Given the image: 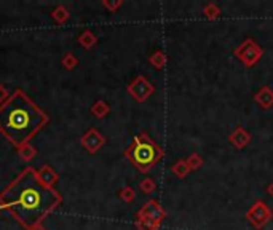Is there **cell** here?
Listing matches in <instances>:
<instances>
[{"label":"cell","instance_id":"8","mask_svg":"<svg viewBox=\"0 0 273 230\" xmlns=\"http://www.w3.org/2000/svg\"><path fill=\"white\" fill-rule=\"evenodd\" d=\"M79 43H80L85 50H90V48H93L94 45L97 43V37H96L93 32H91L90 29H85V30H83V32L79 35Z\"/></svg>","mask_w":273,"mask_h":230},{"label":"cell","instance_id":"4","mask_svg":"<svg viewBox=\"0 0 273 230\" xmlns=\"http://www.w3.org/2000/svg\"><path fill=\"white\" fill-rule=\"evenodd\" d=\"M80 142L90 153H96L105 144V137L97 131L96 128H90L88 131L80 137Z\"/></svg>","mask_w":273,"mask_h":230},{"label":"cell","instance_id":"6","mask_svg":"<svg viewBox=\"0 0 273 230\" xmlns=\"http://www.w3.org/2000/svg\"><path fill=\"white\" fill-rule=\"evenodd\" d=\"M37 179H39V182L42 184L43 187L53 189V186H55V184L59 181V176L51 166L45 165V166L40 168L39 171H37Z\"/></svg>","mask_w":273,"mask_h":230},{"label":"cell","instance_id":"10","mask_svg":"<svg viewBox=\"0 0 273 230\" xmlns=\"http://www.w3.org/2000/svg\"><path fill=\"white\" fill-rule=\"evenodd\" d=\"M69 16H71V13L64 5H58V6H55V10L51 11V18L55 19L58 24H64V22L69 19Z\"/></svg>","mask_w":273,"mask_h":230},{"label":"cell","instance_id":"7","mask_svg":"<svg viewBox=\"0 0 273 230\" xmlns=\"http://www.w3.org/2000/svg\"><path fill=\"white\" fill-rule=\"evenodd\" d=\"M162 211L155 202H149L144 208L139 211V218H152V219H162Z\"/></svg>","mask_w":273,"mask_h":230},{"label":"cell","instance_id":"11","mask_svg":"<svg viewBox=\"0 0 273 230\" xmlns=\"http://www.w3.org/2000/svg\"><path fill=\"white\" fill-rule=\"evenodd\" d=\"M18 153H19V157L22 160H26V162H30L34 157H35V149L32 147L30 144H24V145H21V147H18Z\"/></svg>","mask_w":273,"mask_h":230},{"label":"cell","instance_id":"12","mask_svg":"<svg viewBox=\"0 0 273 230\" xmlns=\"http://www.w3.org/2000/svg\"><path fill=\"white\" fill-rule=\"evenodd\" d=\"M61 64H63V67L67 69V71H72V69L79 66V59L74 53H67V55H64L63 59H61Z\"/></svg>","mask_w":273,"mask_h":230},{"label":"cell","instance_id":"5","mask_svg":"<svg viewBox=\"0 0 273 230\" xmlns=\"http://www.w3.org/2000/svg\"><path fill=\"white\" fill-rule=\"evenodd\" d=\"M152 87L149 83L142 79V77H138L130 87H128V93H130L134 99H138V101H144L150 93H152Z\"/></svg>","mask_w":273,"mask_h":230},{"label":"cell","instance_id":"18","mask_svg":"<svg viewBox=\"0 0 273 230\" xmlns=\"http://www.w3.org/2000/svg\"><path fill=\"white\" fill-rule=\"evenodd\" d=\"M34 230H47V229H45V227H43V224H42V226H39V227L34 229Z\"/></svg>","mask_w":273,"mask_h":230},{"label":"cell","instance_id":"17","mask_svg":"<svg viewBox=\"0 0 273 230\" xmlns=\"http://www.w3.org/2000/svg\"><path fill=\"white\" fill-rule=\"evenodd\" d=\"M141 189L144 190V192H146V194H150V192H152V189H154V184H152V181H144L142 184H141Z\"/></svg>","mask_w":273,"mask_h":230},{"label":"cell","instance_id":"2","mask_svg":"<svg viewBox=\"0 0 273 230\" xmlns=\"http://www.w3.org/2000/svg\"><path fill=\"white\" fill-rule=\"evenodd\" d=\"M48 121V115L22 90H16L0 106V134L16 149L29 144Z\"/></svg>","mask_w":273,"mask_h":230},{"label":"cell","instance_id":"13","mask_svg":"<svg viewBox=\"0 0 273 230\" xmlns=\"http://www.w3.org/2000/svg\"><path fill=\"white\" fill-rule=\"evenodd\" d=\"M102 6L105 10H109V11H112V13H115L120 6H121V0H117V2H110V0H104L102 2Z\"/></svg>","mask_w":273,"mask_h":230},{"label":"cell","instance_id":"1","mask_svg":"<svg viewBox=\"0 0 273 230\" xmlns=\"http://www.w3.org/2000/svg\"><path fill=\"white\" fill-rule=\"evenodd\" d=\"M61 203L63 197L59 192L43 187L32 166H26L0 192V210L8 211L26 230L42 226Z\"/></svg>","mask_w":273,"mask_h":230},{"label":"cell","instance_id":"16","mask_svg":"<svg viewBox=\"0 0 273 230\" xmlns=\"http://www.w3.org/2000/svg\"><path fill=\"white\" fill-rule=\"evenodd\" d=\"M8 98H10L8 91H6V88L2 85V83H0V106H2V104H3Z\"/></svg>","mask_w":273,"mask_h":230},{"label":"cell","instance_id":"15","mask_svg":"<svg viewBox=\"0 0 273 230\" xmlns=\"http://www.w3.org/2000/svg\"><path fill=\"white\" fill-rule=\"evenodd\" d=\"M138 226H139L141 230H150L152 226H154V219L152 218H139Z\"/></svg>","mask_w":273,"mask_h":230},{"label":"cell","instance_id":"9","mask_svg":"<svg viewBox=\"0 0 273 230\" xmlns=\"http://www.w3.org/2000/svg\"><path fill=\"white\" fill-rule=\"evenodd\" d=\"M90 111H91V114H93L96 118H102V117H105V115L110 112V107H109L107 103L102 101V99H97V101L91 106Z\"/></svg>","mask_w":273,"mask_h":230},{"label":"cell","instance_id":"3","mask_svg":"<svg viewBox=\"0 0 273 230\" xmlns=\"http://www.w3.org/2000/svg\"><path fill=\"white\" fill-rule=\"evenodd\" d=\"M125 155L126 158L131 160V163L138 168L139 171L147 173L157 165V162L162 158L163 153L160 147H158L147 134H141L134 137L133 145L130 149H126Z\"/></svg>","mask_w":273,"mask_h":230},{"label":"cell","instance_id":"14","mask_svg":"<svg viewBox=\"0 0 273 230\" xmlns=\"http://www.w3.org/2000/svg\"><path fill=\"white\" fill-rule=\"evenodd\" d=\"M120 198L123 202H133L134 200V190L131 187H126L120 192Z\"/></svg>","mask_w":273,"mask_h":230}]
</instances>
